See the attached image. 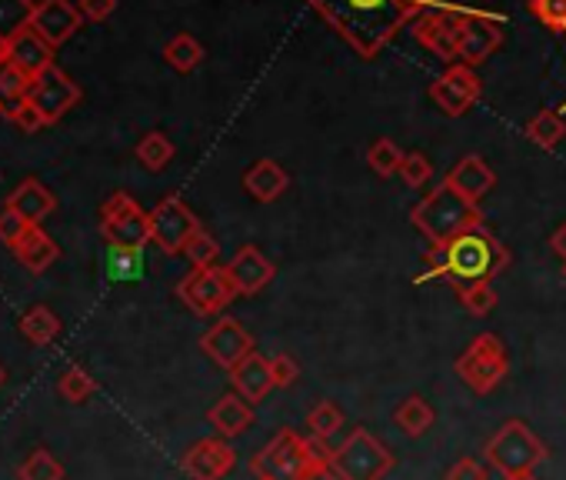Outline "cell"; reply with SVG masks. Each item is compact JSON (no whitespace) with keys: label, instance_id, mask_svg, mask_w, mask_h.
<instances>
[{"label":"cell","instance_id":"obj_33","mask_svg":"<svg viewBox=\"0 0 566 480\" xmlns=\"http://www.w3.org/2000/svg\"><path fill=\"white\" fill-rule=\"evenodd\" d=\"M307 427H311V434H314V437L331 440V437L344 427V410H340L334 400H321L317 407H311V414H307Z\"/></svg>","mask_w":566,"mask_h":480},{"label":"cell","instance_id":"obj_48","mask_svg":"<svg viewBox=\"0 0 566 480\" xmlns=\"http://www.w3.org/2000/svg\"><path fill=\"white\" fill-rule=\"evenodd\" d=\"M503 480H536V473H513V477H503Z\"/></svg>","mask_w":566,"mask_h":480},{"label":"cell","instance_id":"obj_38","mask_svg":"<svg viewBox=\"0 0 566 480\" xmlns=\"http://www.w3.org/2000/svg\"><path fill=\"white\" fill-rule=\"evenodd\" d=\"M400 177H403V184H407V187H413V190H423V187L433 180V160H430L423 150H410V154L403 157Z\"/></svg>","mask_w":566,"mask_h":480},{"label":"cell","instance_id":"obj_15","mask_svg":"<svg viewBox=\"0 0 566 480\" xmlns=\"http://www.w3.org/2000/svg\"><path fill=\"white\" fill-rule=\"evenodd\" d=\"M200 351L223 371H233L237 364H243L253 354V337L250 331H243L240 321L233 317H220L203 337H200Z\"/></svg>","mask_w":566,"mask_h":480},{"label":"cell","instance_id":"obj_31","mask_svg":"<svg viewBox=\"0 0 566 480\" xmlns=\"http://www.w3.org/2000/svg\"><path fill=\"white\" fill-rule=\"evenodd\" d=\"M403 157H407V154H403L390 137L374 140L370 150H367V164H370V170H374L377 177H394V174H400Z\"/></svg>","mask_w":566,"mask_h":480},{"label":"cell","instance_id":"obj_12","mask_svg":"<svg viewBox=\"0 0 566 480\" xmlns=\"http://www.w3.org/2000/svg\"><path fill=\"white\" fill-rule=\"evenodd\" d=\"M81 97H84V91L77 87V81H71V74H64L57 64L48 67L44 74H38L28 91V101L44 114L48 124H57L67 111H74L81 104Z\"/></svg>","mask_w":566,"mask_h":480},{"label":"cell","instance_id":"obj_13","mask_svg":"<svg viewBox=\"0 0 566 480\" xmlns=\"http://www.w3.org/2000/svg\"><path fill=\"white\" fill-rule=\"evenodd\" d=\"M500 44H503V18L490 14V11L467 8L463 34H460V64L476 71L493 51H500Z\"/></svg>","mask_w":566,"mask_h":480},{"label":"cell","instance_id":"obj_49","mask_svg":"<svg viewBox=\"0 0 566 480\" xmlns=\"http://www.w3.org/2000/svg\"><path fill=\"white\" fill-rule=\"evenodd\" d=\"M0 384H4V367H0Z\"/></svg>","mask_w":566,"mask_h":480},{"label":"cell","instance_id":"obj_32","mask_svg":"<svg viewBox=\"0 0 566 480\" xmlns=\"http://www.w3.org/2000/svg\"><path fill=\"white\" fill-rule=\"evenodd\" d=\"M57 390H61V397L71 400V404H84V400L97 390V384H94V377H91L81 364H71V367L61 374Z\"/></svg>","mask_w":566,"mask_h":480},{"label":"cell","instance_id":"obj_35","mask_svg":"<svg viewBox=\"0 0 566 480\" xmlns=\"http://www.w3.org/2000/svg\"><path fill=\"white\" fill-rule=\"evenodd\" d=\"M28 91H31V77L24 71H18L11 61L0 64V101H4V107L28 101Z\"/></svg>","mask_w":566,"mask_h":480},{"label":"cell","instance_id":"obj_46","mask_svg":"<svg viewBox=\"0 0 566 480\" xmlns=\"http://www.w3.org/2000/svg\"><path fill=\"white\" fill-rule=\"evenodd\" d=\"M304 480H340V477H337V473H334L331 467H317V470H311V473H307Z\"/></svg>","mask_w":566,"mask_h":480},{"label":"cell","instance_id":"obj_43","mask_svg":"<svg viewBox=\"0 0 566 480\" xmlns=\"http://www.w3.org/2000/svg\"><path fill=\"white\" fill-rule=\"evenodd\" d=\"M447 480H490V473H486V467L476 463L473 457H463V460H457V463L447 470Z\"/></svg>","mask_w":566,"mask_h":480},{"label":"cell","instance_id":"obj_44","mask_svg":"<svg viewBox=\"0 0 566 480\" xmlns=\"http://www.w3.org/2000/svg\"><path fill=\"white\" fill-rule=\"evenodd\" d=\"M77 8L87 21H107L117 11V0H81Z\"/></svg>","mask_w":566,"mask_h":480},{"label":"cell","instance_id":"obj_8","mask_svg":"<svg viewBox=\"0 0 566 480\" xmlns=\"http://www.w3.org/2000/svg\"><path fill=\"white\" fill-rule=\"evenodd\" d=\"M463 11L457 4H433L413 21V38L423 51L440 58L447 67L460 64V34H463Z\"/></svg>","mask_w":566,"mask_h":480},{"label":"cell","instance_id":"obj_3","mask_svg":"<svg viewBox=\"0 0 566 480\" xmlns=\"http://www.w3.org/2000/svg\"><path fill=\"white\" fill-rule=\"evenodd\" d=\"M410 220L430 240V248H447L450 240L480 227L483 213L473 200H467L453 187L440 184V187H430V194L410 210Z\"/></svg>","mask_w":566,"mask_h":480},{"label":"cell","instance_id":"obj_41","mask_svg":"<svg viewBox=\"0 0 566 480\" xmlns=\"http://www.w3.org/2000/svg\"><path fill=\"white\" fill-rule=\"evenodd\" d=\"M28 220L21 213H14L11 207L0 210V244H8V248H18L21 244V237L28 233Z\"/></svg>","mask_w":566,"mask_h":480},{"label":"cell","instance_id":"obj_18","mask_svg":"<svg viewBox=\"0 0 566 480\" xmlns=\"http://www.w3.org/2000/svg\"><path fill=\"white\" fill-rule=\"evenodd\" d=\"M273 274H276V268H273V264L260 254V248H253V244H243V248L230 258V264H227V278H230L237 298H253V294H260V291L273 281Z\"/></svg>","mask_w":566,"mask_h":480},{"label":"cell","instance_id":"obj_26","mask_svg":"<svg viewBox=\"0 0 566 480\" xmlns=\"http://www.w3.org/2000/svg\"><path fill=\"white\" fill-rule=\"evenodd\" d=\"M21 334H24L34 347H48V344H54V341L61 337V317H57L51 307L38 304V307L24 311V317H21Z\"/></svg>","mask_w":566,"mask_h":480},{"label":"cell","instance_id":"obj_47","mask_svg":"<svg viewBox=\"0 0 566 480\" xmlns=\"http://www.w3.org/2000/svg\"><path fill=\"white\" fill-rule=\"evenodd\" d=\"M8 51H11V38H8V34H0V64L8 61Z\"/></svg>","mask_w":566,"mask_h":480},{"label":"cell","instance_id":"obj_52","mask_svg":"<svg viewBox=\"0 0 566 480\" xmlns=\"http://www.w3.org/2000/svg\"><path fill=\"white\" fill-rule=\"evenodd\" d=\"M563 111H566V104H563Z\"/></svg>","mask_w":566,"mask_h":480},{"label":"cell","instance_id":"obj_21","mask_svg":"<svg viewBox=\"0 0 566 480\" xmlns=\"http://www.w3.org/2000/svg\"><path fill=\"white\" fill-rule=\"evenodd\" d=\"M8 207H11L14 213H21L31 227H41V223L57 210V197H54L51 187H44L38 177H28V180H21V184L11 190Z\"/></svg>","mask_w":566,"mask_h":480},{"label":"cell","instance_id":"obj_11","mask_svg":"<svg viewBox=\"0 0 566 480\" xmlns=\"http://www.w3.org/2000/svg\"><path fill=\"white\" fill-rule=\"evenodd\" d=\"M200 230V220L197 213L177 197H164L154 210H150V240L167 254V258H177L184 254V248L190 244V237Z\"/></svg>","mask_w":566,"mask_h":480},{"label":"cell","instance_id":"obj_39","mask_svg":"<svg viewBox=\"0 0 566 480\" xmlns=\"http://www.w3.org/2000/svg\"><path fill=\"white\" fill-rule=\"evenodd\" d=\"M500 294L493 291V284H473L467 291H460V304L473 314V317H486L496 307Z\"/></svg>","mask_w":566,"mask_h":480},{"label":"cell","instance_id":"obj_45","mask_svg":"<svg viewBox=\"0 0 566 480\" xmlns=\"http://www.w3.org/2000/svg\"><path fill=\"white\" fill-rule=\"evenodd\" d=\"M549 251H553L559 261H566V223H563V227H559V230L549 237Z\"/></svg>","mask_w":566,"mask_h":480},{"label":"cell","instance_id":"obj_34","mask_svg":"<svg viewBox=\"0 0 566 480\" xmlns=\"http://www.w3.org/2000/svg\"><path fill=\"white\" fill-rule=\"evenodd\" d=\"M18 477H21V480H64V467H61V460H57L51 450H34V453L21 463Z\"/></svg>","mask_w":566,"mask_h":480},{"label":"cell","instance_id":"obj_14","mask_svg":"<svg viewBox=\"0 0 566 480\" xmlns=\"http://www.w3.org/2000/svg\"><path fill=\"white\" fill-rule=\"evenodd\" d=\"M430 97L447 117H463L483 97V81L476 77L473 67L453 64L430 84Z\"/></svg>","mask_w":566,"mask_h":480},{"label":"cell","instance_id":"obj_22","mask_svg":"<svg viewBox=\"0 0 566 480\" xmlns=\"http://www.w3.org/2000/svg\"><path fill=\"white\" fill-rule=\"evenodd\" d=\"M230 384H233V394H240L247 404H260L270 390H273V374H270V361L260 357L256 351L237 364L230 371Z\"/></svg>","mask_w":566,"mask_h":480},{"label":"cell","instance_id":"obj_6","mask_svg":"<svg viewBox=\"0 0 566 480\" xmlns=\"http://www.w3.org/2000/svg\"><path fill=\"white\" fill-rule=\"evenodd\" d=\"M101 233L117 251H144L150 244V213L130 194L117 190L101 207Z\"/></svg>","mask_w":566,"mask_h":480},{"label":"cell","instance_id":"obj_27","mask_svg":"<svg viewBox=\"0 0 566 480\" xmlns=\"http://www.w3.org/2000/svg\"><path fill=\"white\" fill-rule=\"evenodd\" d=\"M433 407L420 397V394H410L397 410H394V424L407 434V437H420L433 427Z\"/></svg>","mask_w":566,"mask_h":480},{"label":"cell","instance_id":"obj_7","mask_svg":"<svg viewBox=\"0 0 566 480\" xmlns=\"http://www.w3.org/2000/svg\"><path fill=\"white\" fill-rule=\"evenodd\" d=\"M250 470L256 473V480H304L314 467L311 450H307V437H301L297 430H280L253 460Z\"/></svg>","mask_w":566,"mask_h":480},{"label":"cell","instance_id":"obj_29","mask_svg":"<svg viewBox=\"0 0 566 480\" xmlns=\"http://www.w3.org/2000/svg\"><path fill=\"white\" fill-rule=\"evenodd\" d=\"M526 137L530 144L543 147V150H553L559 147V140L566 137V121L559 111H539L530 124H526Z\"/></svg>","mask_w":566,"mask_h":480},{"label":"cell","instance_id":"obj_40","mask_svg":"<svg viewBox=\"0 0 566 480\" xmlns=\"http://www.w3.org/2000/svg\"><path fill=\"white\" fill-rule=\"evenodd\" d=\"M8 121L18 127V131H24V134H38L41 127H48V121H44V114L31 104V101H21V104H11L8 111Z\"/></svg>","mask_w":566,"mask_h":480},{"label":"cell","instance_id":"obj_9","mask_svg":"<svg viewBox=\"0 0 566 480\" xmlns=\"http://www.w3.org/2000/svg\"><path fill=\"white\" fill-rule=\"evenodd\" d=\"M510 371L503 341L496 334H480L473 337V344L463 351V357L457 361V374L460 380L473 390V394H490L503 384Z\"/></svg>","mask_w":566,"mask_h":480},{"label":"cell","instance_id":"obj_51","mask_svg":"<svg viewBox=\"0 0 566 480\" xmlns=\"http://www.w3.org/2000/svg\"><path fill=\"white\" fill-rule=\"evenodd\" d=\"M563 281H566V261H563Z\"/></svg>","mask_w":566,"mask_h":480},{"label":"cell","instance_id":"obj_28","mask_svg":"<svg viewBox=\"0 0 566 480\" xmlns=\"http://www.w3.org/2000/svg\"><path fill=\"white\" fill-rule=\"evenodd\" d=\"M164 61H167L174 71L190 74V71H197V67L203 64V44H200L197 38H190V34H177V38L167 41Z\"/></svg>","mask_w":566,"mask_h":480},{"label":"cell","instance_id":"obj_1","mask_svg":"<svg viewBox=\"0 0 566 480\" xmlns=\"http://www.w3.org/2000/svg\"><path fill=\"white\" fill-rule=\"evenodd\" d=\"M304 4L364 61L384 54L394 38L440 0H304Z\"/></svg>","mask_w":566,"mask_h":480},{"label":"cell","instance_id":"obj_42","mask_svg":"<svg viewBox=\"0 0 566 480\" xmlns=\"http://www.w3.org/2000/svg\"><path fill=\"white\" fill-rule=\"evenodd\" d=\"M270 374H273V387H291L301 377V364L291 354H276L270 357Z\"/></svg>","mask_w":566,"mask_h":480},{"label":"cell","instance_id":"obj_17","mask_svg":"<svg viewBox=\"0 0 566 480\" xmlns=\"http://www.w3.org/2000/svg\"><path fill=\"white\" fill-rule=\"evenodd\" d=\"M233 463H237V450L227 444V437H203L180 460L190 480H223L233 470Z\"/></svg>","mask_w":566,"mask_h":480},{"label":"cell","instance_id":"obj_20","mask_svg":"<svg viewBox=\"0 0 566 480\" xmlns=\"http://www.w3.org/2000/svg\"><path fill=\"white\" fill-rule=\"evenodd\" d=\"M8 61L34 81L38 74H44L48 67H54V48L28 24V28H21V31L11 34Z\"/></svg>","mask_w":566,"mask_h":480},{"label":"cell","instance_id":"obj_23","mask_svg":"<svg viewBox=\"0 0 566 480\" xmlns=\"http://www.w3.org/2000/svg\"><path fill=\"white\" fill-rule=\"evenodd\" d=\"M243 187H247V194H250L253 200H260V204H273V200H280L283 194H287L291 177H287V170H283L276 160L260 157V160L243 174Z\"/></svg>","mask_w":566,"mask_h":480},{"label":"cell","instance_id":"obj_19","mask_svg":"<svg viewBox=\"0 0 566 480\" xmlns=\"http://www.w3.org/2000/svg\"><path fill=\"white\" fill-rule=\"evenodd\" d=\"M443 184H447V187H453L460 197H467V200L480 204V197H486V194L496 187V174H493V167H490L483 157L467 154L463 160H457V164L447 170Z\"/></svg>","mask_w":566,"mask_h":480},{"label":"cell","instance_id":"obj_25","mask_svg":"<svg viewBox=\"0 0 566 480\" xmlns=\"http://www.w3.org/2000/svg\"><path fill=\"white\" fill-rule=\"evenodd\" d=\"M210 427L217 430V437H240L250 424H253V407L240 397V394H223L210 410H207Z\"/></svg>","mask_w":566,"mask_h":480},{"label":"cell","instance_id":"obj_37","mask_svg":"<svg viewBox=\"0 0 566 480\" xmlns=\"http://www.w3.org/2000/svg\"><path fill=\"white\" fill-rule=\"evenodd\" d=\"M184 258L193 264V268H213L217 258H220V244H217V237L207 233L203 227L190 237V244L184 248Z\"/></svg>","mask_w":566,"mask_h":480},{"label":"cell","instance_id":"obj_10","mask_svg":"<svg viewBox=\"0 0 566 480\" xmlns=\"http://www.w3.org/2000/svg\"><path fill=\"white\" fill-rule=\"evenodd\" d=\"M177 298L197 314V317H217L230 307V301L237 298L227 268H193L180 284H177Z\"/></svg>","mask_w":566,"mask_h":480},{"label":"cell","instance_id":"obj_30","mask_svg":"<svg viewBox=\"0 0 566 480\" xmlns=\"http://www.w3.org/2000/svg\"><path fill=\"white\" fill-rule=\"evenodd\" d=\"M137 160L150 170V174H160L170 160H174V144H170V137L167 134H160V131H150V134H144L140 137V144H137Z\"/></svg>","mask_w":566,"mask_h":480},{"label":"cell","instance_id":"obj_4","mask_svg":"<svg viewBox=\"0 0 566 480\" xmlns=\"http://www.w3.org/2000/svg\"><path fill=\"white\" fill-rule=\"evenodd\" d=\"M483 457L490 467H496L503 477L513 473H533L536 463L546 460V444L523 424V420H506L483 447Z\"/></svg>","mask_w":566,"mask_h":480},{"label":"cell","instance_id":"obj_36","mask_svg":"<svg viewBox=\"0 0 566 480\" xmlns=\"http://www.w3.org/2000/svg\"><path fill=\"white\" fill-rule=\"evenodd\" d=\"M526 11L553 34L566 38V0H526Z\"/></svg>","mask_w":566,"mask_h":480},{"label":"cell","instance_id":"obj_5","mask_svg":"<svg viewBox=\"0 0 566 480\" xmlns=\"http://www.w3.org/2000/svg\"><path fill=\"white\" fill-rule=\"evenodd\" d=\"M331 470L340 480H384L394 470V453L367 427H354L350 437L334 447Z\"/></svg>","mask_w":566,"mask_h":480},{"label":"cell","instance_id":"obj_16","mask_svg":"<svg viewBox=\"0 0 566 480\" xmlns=\"http://www.w3.org/2000/svg\"><path fill=\"white\" fill-rule=\"evenodd\" d=\"M28 24L57 51L64 41H71L81 31L84 14H81L77 4H71V0H38Z\"/></svg>","mask_w":566,"mask_h":480},{"label":"cell","instance_id":"obj_50","mask_svg":"<svg viewBox=\"0 0 566 480\" xmlns=\"http://www.w3.org/2000/svg\"><path fill=\"white\" fill-rule=\"evenodd\" d=\"M4 111H8V107H4V101H0V114H4Z\"/></svg>","mask_w":566,"mask_h":480},{"label":"cell","instance_id":"obj_24","mask_svg":"<svg viewBox=\"0 0 566 480\" xmlns=\"http://www.w3.org/2000/svg\"><path fill=\"white\" fill-rule=\"evenodd\" d=\"M14 254H18V261L31 274H44L61 258V248H57V240L44 227H28V233L21 237V244L14 248Z\"/></svg>","mask_w":566,"mask_h":480},{"label":"cell","instance_id":"obj_2","mask_svg":"<svg viewBox=\"0 0 566 480\" xmlns=\"http://www.w3.org/2000/svg\"><path fill=\"white\" fill-rule=\"evenodd\" d=\"M503 268H510V251L493 230L480 223L470 233L450 240L447 248H430L427 274H420V284L443 278L460 294L473 284H493V278L503 274Z\"/></svg>","mask_w":566,"mask_h":480}]
</instances>
